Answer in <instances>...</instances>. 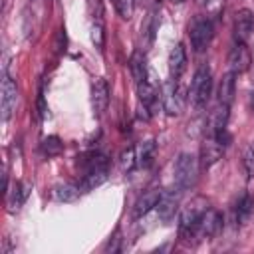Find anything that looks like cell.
<instances>
[{"instance_id":"cell-5","label":"cell","mask_w":254,"mask_h":254,"mask_svg":"<svg viewBox=\"0 0 254 254\" xmlns=\"http://www.w3.org/2000/svg\"><path fill=\"white\" fill-rule=\"evenodd\" d=\"M18 103V85L16 81L4 73L2 85H0V111H2V121H8L16 109Z\"/></svg>"},{"instance_id":"cell-28","label":"cell","mask_w":254,"mask_h":254,"mask_svg":"<svg viewBox=\"0 0 254 254\" xmlns=\"http://www.w3.org/2000/svg\"><path fill=\"white\" fill-rule=\"evenodd\" d=\"M91 38H93V44L101 50V48H103V26H101V22H97V24L93 26V34H91Z\"/></svg>"},{"instance_id":"cell-12","label":"cell","mask_w":254,"mask_h":254,"mask_svg":"<svg viewBox=\"0 0 254 254\" xmlns=\"http://www.w3.org/2000/svg\"><path fill=\"white\" fill-rule=\"evenodd\" d=\"M91 103L97 115H101L109 105V85L103 77H97L91 83Z\"/></svg>"},{"instance_id":"cell-6","label":"cell","mask_w":254,"mask_h":254,"mask_svg":"<svg viewBox=\"0 0 254 254\" xmlns=\"http://www.w3.org/2000/svg\"><path fill=\"white\" fill-rule=\"evenodd\" d=\"M224 143L220 139H216L214 135H208L204 137V141L200 143V153H198V165L200 169H210L224 153Z\"/></svg>"},{"instance_id":"cell-22","label":"cell","mask_w":254,"mask_h":254,"mask_svg":"<svg viewBox=\"0 0 254 254\" xmlns=\"http://www.w3.org/2000/svg\"><path fill=\"white\" fill-rule=\"evenodd\" d=\"M77 194H79V187H73V185H60L54 189V196L64 202H73Z\"/></svg>"},{"instance_id":"cell-1","label":"cell","mask_w":254,"mask_h":254,"mask_svg":"<svg viewBox=\"0 0 254 254\" xmlns=\"http://www.w3.org/2000/svg\"><path fill=\"white\" fill-rule=\"evenodd\" d=\"M210 208L208 200L204 196H194L190 198L183 208H181V216H179V236L187 242L192 244L194 242V230L200 222V218L204 216V212Z\"/></svg>"},{"instance_id":"cell-23","label":"cell","mask_w":254,"mask_h":254,"mask_svg":"<svg viewBox=\"0 0 254 254\" xmlns=\"http://www.w3.org/2000/svg\"><path fill=\"white\" fill-rule=\"evenodd\" d=\"M62 149H64V145H62V141H60L58 137H48V139L42 141V153L48 155V157H56V155H60Z\"/></svg>"},{"instance_id":"cell-18","label":"cell","mask_w":254,"mask_h":254,"mask_svg":"<svg viewBox=\"0 0 254 254\" xmlns=\"http://www.w3.org/2000/svg\"><path fill=\"white\" fill-rule=\"evenodd\" d=\"M137 97H139V103H141L145 109H151V107L157 103V99H159L161 95H159V91H157V85L145 77V79H141V81L137 83Z\"/></svg>"},{"instance_id":"cell-3","label":"cell","mask_w":254,"mask_h":254,"mask_svg":"<svg viewBox=\"0 0 254 254\" xmlns=\"http://www.w3.org/2000/svg\"><path fill=\"white\" fill-rule=\"evenodd\" d=\"M198 159L190 153H181L175 161V187L187 190L196 183L198 177Z\"/></svg>"},{"instance_id":"cell-13","label":"cell","mask_w":254,"mask_h":254,"mask_svg":"<svg viewBox=\"0 0 254 254\" xmlns=\"http://www.w3.org/2000/svg\"><path fill=\"white\" fill-rule=\"evenodd\" d=\"M161 194H163V190L157 189V187L145 190V192L135 200V204H133V218H141V216H145L151 208H155L157 202H159V198H161Z\"/></svg>"},{"instance_id":"cell-7","label":"cell","mask_w":254,"mask_h":254,"mask_svg":"<svg viewBox=\"0 0 254 254\" xmlns=\"http://www.w3.org/2000/svg\"><path fill=\"white\" fill-rule=\"evenodd\" d=\"M185 190L183 189H179V187H175L173 190H163V194H161V198H159V202H157V212H159V218L163 220V222H171L173 218H175V214H177V210H179V206H181V194H183Z\"/></svg>"},{"instance_id":"cell-16","label":"cell","mask_w":254,"mask_h":254,"mask_svg":"<svg viewBox=\"0 0 254 254\" xmlns=\"http://www.w3.org/2000/svg\"><path fill=\"white\" fill-rule=\"evenodd\" d=\"M252 212H254V196H252L250 192H242V194L236 198L234 206H232L234 222H236V224H244V222L252 216Z\"/></svg>"},{"instance_id":"cell-30","label":"cell","mask_w":254,"mask_h":254,"mask_svg":"<svg viewBox=\"0 0 254 254\" xmlns=\"http://www.w3.org/2000/svg\"><path fill=\"white\" fill-rule=\"evenodd\" d=\"M2 2H4V8H6V2H8V0H2Z\"/></svg>"},{"instance_id":"cell-10","label":"cell","mask_w":254,"mask_h":254,"mask_svg":"<svg viewBox=\"0 0 254 254\" xmlns=\"http://www.w3.org/2000/svg\"><path fill=\"white\" fill-rule=\"evenodd\" d=\"M234 36L236 42L248 44L254 38V14L250 10H238L234 16Z\"/></svg>"},{"instance_id":"cell-11","label":"cell","mask_w":254,"mask_h":254,"mask_svg":"<svg viewBox=\"0 0 254 254\" xmlns=\"http://www.w3.org/2000/svg\"><path fill=\"white\" fill-rule=\"evenodd\" d=\"M252 64V58H250V50L246 48V44L242 42H236L228 54V65H230V71H234L236 75L238 73H244L248 71Z\"/></svg>"},{"instance_id":"cell-14","label":"cell","mask_w":254,"mask_h":254,"mask_svg":"<svg viewBox=\"0 0 254 254\" xmlns=\"http://www.w3.org/2000/svg\"><path fill=\"white\" fill-rule=\"evenodd\" d=\"M228 117H230V105L216 103V107L212 109V113L208 117V135L224 133L226 125H228Z\"/></svg>"},{"instance_id":"cell-21","label":"cell","mask_w":254,"mask_h":254,"mask_svg":"<svg viewBox=\"0 0 254 254\" xmlns=\"http://www.w3.org/2000/svg\"><path fill=\"white\" fill-rule=\"evenodd\" d=\"M157 28H159V16H157L155 12H151V14L147 16L145 24H143V48H145V50L151 48V44H153V40H155Z\"/></svg>"},{"instance_id":"cell-27","label":"cell","mask_w":254,"mask_h":254,"mask_svg":"<svg viewBox=\"0 0 254 254\" xmlns=\"http://www.w3.org/2000/svg\"><path fill=\"white\" fill-rule=\"evenodd\" d=\"M242 165H244V171L248 177H254V143L248 145L244 149V155H242Z\"/></svg>"},{"instance_id":"cell-20","label":"cell","mask_w":254,"mask_h":254,"mask_svg":"<svg viewBox=\"0 0 254 254\" xmlns=\"http://www.w3.org/2000/svg\"><path fill=\"white\" fill-rule=\"evenodd\" d=\"M155 151H157V145H155V141H153V139H149V141L141 143V145L135 149L137 165H139V167H143V169L151 167V165H153V161H155Z\"/></svg>"},{"instance_id":"cell-2","label":"cell","mask_w":254,"mask_h":254,"mask_svg":"<svg viewBox=\"0 0 254 254\" xmlns=\"http://www.w3.org/2000/svg\"><path fill=\"white\" fill-rule=\"evenodd\" d=\"M210 93H212V71L206 64H200L190 81V91H189L190 103L196 109H202L208 103Z\"/></svg>"},{"instance_id":"cell-4","label":"cell","mask_w":254,"mask_h":254,"mask_svg":"<svg viewBox=\"0 0 254 254\" xmlns=\"http://www.w3.org/2000/svg\"><path fill=\"white\" fill-rule=\"evenodd\" d=\"M189 36H190V46L194 52H204L212 38H214V26L208 18H196L192 24H190V30H189Z\"/></svg>"},{"instance_id":"cell-31","label":"cell","mask_w":254,"mask_h":254,"mask_svg":"<svg viewBox=\"0 0 254 254\" xmlns=\"http://www.w3.org/2000/svg\"><path fill=\"white\" fill-rule=\"evenodd\" d=\"M173 2H183V0H173Z\"/></svg>"},{"instance_id":"cell-25","label":"cell","mask_w":254,"mask_h":254,"mask_svg":"<svg viewBox=\"0 0 254 254\" xmlns=\"http://www.w3.org/2000/svg\"><path fill=\"white\" fill-rule=\"evenodd\" d=\"M115 2V10L123 20H129L133 16L135 10V0H113Z\"/></svg>"},{"instance_id":"cell-24","label":"cell","mask_w":254,"mask_h":254,"mask_svg":"<svg viewBox=\"0 0 254 254\" xmlns=\"http://www.w3.org/2000/svg\"><path fill=\"white\" fill-rule=\"evenodd\" d=\"M131 71H133V77L137 79V83L147 77V75H145V60H143L141 54H135V56L131 58Z\"/></svg>"},{"instance_id":"cell-9","label":"cell","mask_w":254,"mask_h":254,"mask_svg":"<svg viewBox=\"0 0 254 254\" xmlns=\"http://www.w3.org/2000/svg\"><path fill=\"white\" fill-rule=\"evenodd\" d=\"M220 226H222V216H220L214 208H208V210L204 212V216L200 218L196 230H194V242L212 238V236L220 230Z\"/></svg>"},{"instance_id":"cell-29","label":"cell","mask_w":254,"mask_h":254,"mask_svg":"<svg viewBox=\"0 0 254 254\" xmlns=\"http://www.w3.org/2000/svg\"><path fill=\"white\" fill-rule=\"evenodd\" d=\"M252 111H254V97H252Z\"/></svg>"},{"instance_id":"cell-26","label":"cell","mask_w":254,"mask_h":254,"mask_svg":"<svg viewBox=\"0 0 254 254\" xmlns=\"http://www.w3.org/2000/svg\"><path fill=\"white\" fill-rule=\"evenodd\" d=\"M137 165V155H135V147H129L127 151L121 153V169L125 173H129L133 167Z\"/></svg>"},{"instance_id":"cell-8","label":"cell","mask_w":254,"mask_h":254,"mask_svg":"<svg viewBox=\"0 0 254 254\" xmlns=\"http://www.w3.org/2000/svg\"><path fill=\"white\" fill-rule=\"evenodd\" d=\"M161 101H163V107H165V111L169 115H179L181 113L185 97H183V91L179 89L177 81L169 79L167 83H163V87H161Z\"/></svg>"},{"instance_id":"cell-19","label":"cell","mask_w":254,"mask_h":254,"mask_svg":"<svg viewBox=\"0 0 254 254\" xmlns=\"http://www.w3.org/2000/svg\"><path fill=\"white\" fill-rule=\"evenodd\" d=\"M26 194H28L26 185L20 183V181H16L14 187H12V190H6V206H8V212L20 210V206L26 200Z\"/></svg>"},{"instance_id":"cell-15","label":"cell","mask_w":254,"mask_h":254,"mask_svg":"<svg viewBox=\"0 0 254 254\" xmlns=\"http://www.w3.org/2000/svg\"><path fill=\"white\" fill-rule=\"evenodd\" d=\"M187 69V50L183 44H177L169 54V75L173 81H177L183 71Z\"/></svg>"},{"instance_id":"cell-17","label":"cell","mask_w":254,"mask_h":254,"mask_svg":"<svg viewBox=\"0 0 254 254\" xmlns=\"http://www.w3.org/2000/svg\"><path fill=\"white\" fill-rule=\"evenodd\" d=\"M234 95H236V73L226 71L218 83V103L230 105L234 101Z\"/></svg>"}]
</instances>
